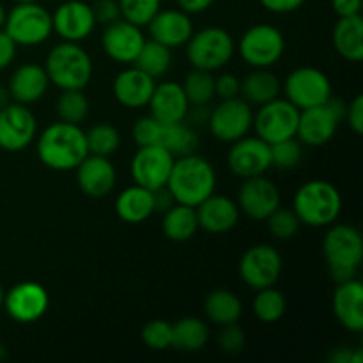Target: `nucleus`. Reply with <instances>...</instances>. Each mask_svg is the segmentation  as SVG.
<instances>
[{"label": "nucleus", "instance_id": "1", "mask_svg": "<svg viewBox=\"0 0 363 363\" xmlns=\"http://www.w3.org/2000/svg\"><path fill=\"white\" fill-rule=\"evenodd\" d=\"M87 155V138L80 124L59 121L46 126L38 138V158L57 172L74 170Z\"/></svg>", "mask_w": 363, "mask_h": 363}, {"label": "nucleus", "instance_id": "2", "mask_svg": "<svg viewBox=\"0 0 363 363\" xmlns=\"http://www.w3.org/2000/svg\"><path fill=\"white\" fill-rule=\"evenodd\" d=\"M167 188L177 204L197 208L202 201L215 194L216 172L211 162L202 156L184 155L174 160Z\"/></svg>", "mask_w": 363, "mask_h": 363}, {"label": "nucleus", "instance_id": "3", "mask_svg": "<svg viewBox=\"0 0 363 363\" xmlns=\"http://www.w3.org/2000/svg\"><path fill=\"white\" fill-rule=\"evenodd\" d=\"M293 211L300 223L308 227H330L342 211L340 191L332 183L311 179L301 184L293 199Z\"/></svg>", "mask_w": 363, "mask_h": 363}, {"label": "nucleus", "instance_id": "4", "mask_svg": "<svg viewBox=\"0 0 363 363\" xmlns=\"http://www.w3.org/2000/svg\"><path fill=\"white\" fill-rule=\"evenodd\" d=\"M323 254L328 262L333 282L342 284L357 279L363 261V240L357 227L339 223L330 227L323 240Z\"/></svg>", "mask_w": 363, "mask_h": 363}, {"label": "nucleus", "instance_id": "5", "mask_svg": "<svg viewBox=\"0 0 363 363\" xmlns=\"http://www.w3.org/2000/svg\"><path fill=\"white\" fill-rule=\"evenodd\" d=\"M45 71L50 84L59 87L60 91H69V89L84 91L85 85L91 82L94 66L91 55L78 43L62 41L60 45L53 46L46 57Z\"/></svg>", "mask_w": 363, "mask_h": 363}, {"label": "nucleus", "instance_id": "6", "mask_svg": "<svg viewBox=\"0 0 363 363\" xmlns=\"http://www.w3.org/2000/svg\"><path fill=\"white\" fill-rule=\"evenodd\" d=\"M131 135H133V140L138 147H142V145H156V147H163L172 152L176 158L177 156L191 155L199 147L197 133L188 124L160 123L151 116L138 119L135 123Z\"/></svg>", "mask_w": 363, "mask_h": 363}, {"label": "nucleus", "instance_id": "7", "mask_svg": "<svg viewBox=\"0 0 363 363\" xmlns=\"http://www.w3.org/2000/svg\"><path fill=\"white\" fill-rule=\"evenodd\" d=\"M236 43L222 27H206L194 32L186 43V59L195 69L216 71L230 62Z\"/></svg>", "mask_w": 363, "mask_h": 363}, {"label": "nucleus", "instance_id": "8", "mask_svg": "<svg viewBox=\"0 0 363 363\" xmlns=\"http://www.w3.org/2000/svg\"><path fill=\"white\" fill-rule=\"evenodd\" d=\"M2 28L18 46H38L52 35V14L38 2H20L6 14Z\"/></svg>", "mask_w": 363, "mask_h": 363}, {"label": "nucleus", "instance_id": "9", "mask_svg": "<svg viewBox=\"0 0 363 363\" xmlns=\"http://www.w3.org/2000/svg\"><path fill=\"white\" fill-rule=\"evenodd\" d=\"M346 103L337 98H330L325 105L300 110L296 137L300 138L301 144L312 147L328 144L346 117Z\"/></svg>", "mask_w": 363, "mask_h": 363}, {"label": "nucleus", "instance_id": "10", "mask_svg": "<svg viewBox=\"0 0 363 363\" xmlns=\"http://www.w3.org/2000/svg\"><path fill=\"white\" fill-rule=\"evenodd\" d=\"M241 59L254 69H269L282 59L286 52V39L277 27L257 23L248 28L238 43Z\"/></svg>", "mask_w": 363, "mask_h": 363}, {"label": "nucleus", "instance_id": "11", "mask_svg": "<svg viewBox=\"0 0 363 363\" xmlns=\"http://www.w3.org/2000/svg\"><path fill=\"white\" fill-rule=\"evenodd\" d=\"M284 92L287 101L293 103L296 108H312L325 105L332 98V82L318 67L301 66L287 74Z\"/></svg>", "mask_w": 363, "mask_h": 363}, {"label": "nucleus", "instance_id": "12", "mask_svg": "<svg viewBox=\"0 0 363 363\" xmlns=\"http://www.w3.org/2000/svg\"><path fill=\"white\" fill-rule=\"evenodd\" d=\"M252 124H254V110L250 103L240 96L222 99L220 105H216L208 116V126L213 137L227 144L247 137L252 130Z\"/></svg>", "mask_w": 363, "mask_h": 363}, {"label": "nucleus", "instance_id": "13", "mask_svg": "<svg viewBox=\"0 0 363 363\" xmlns=\"http://www.w3.org/2000/svg\"><path fill=\"white\" fill-rule=\"evenodd\" d=\"M300 108L287 99H273L261 105L259 112L254 116L255 135L268 142L269 145L286 138L296 137Z\"/></svg>", "mask_w": 363, "mask_h": 363}, {"label": "nucleus", "instance_id": "14", "mask_svg": "<svg viewBox=\"0 0 363 363\" xmlns=\"http://www.w3.org/2000/svg\"><path fill=\"white\" fill-rule=\"evenodd\" d=\"M282 255L273 245H254L240 259L241 280L245 286L255 291L275 286L282 275Z\"/></svg>", "mask_w": 363, "mask_h": 363}, {"label": "nucleus", "instance_id": "15", "mask_svg": "<svg viewBox=\"0 0 363 363\" xmlns=\"http://www.w3.org/2000/svg\"><path fill=\"white\" fill-rule=\"evenodd\" d=\"M176 156L163 147L156 145H142L135 152L130 163L131 179L135 184L155 191L167 186Z\"/></svg>", "mask_w": 363, "mask_h": 363}, {"label": "nucleus", "instance_id": "16", "mask_svg": "<svg viewBox=\"0 0 363 363\" xmlns=\"http://www.w3.org/2000/svg\"><path fill=\"white\" fill-rule=\"evenodd\" d=\"M38 131L35 117L27 105L7 103L0 108V149L20 152L32 144Z\"/></svg>", "mask_w": 363, "mask_h": 363}, {"label": "nucleus", "instance_id": "17", "mask_svg": "<svg viewBox=\"0 0 363 363\" xmlns=\"http://www.w3.org/2000/svg\"><path fill=\"white\" fill-rule=\"evenodd\" d=\"M227 165L241 179L264 176L272 169V147L259 137H243L233 142L227 155Z\"/></svg>", "mask_w": 363, "mask_h": 363}, {"label": "nucleus", "instance_id": "18", "mask_svg": "<svg viewBox=\"0 0 363 363\" xmlns=\"http://www.w3.org/2000/svg\"><path fill=\"white\" fill-rule=\"evenodd\" d=\"M50 296L45 287L38 282L16 284L4 296V308L13 321L20 325H30L46 314Z\"/></svg>", "mask_w": 363, "mask_h": 363}, {"label": "nucleus", "instance_id": "19", "mask_svg": "<svg viewBox=\"0 0 363 363\" xmlns=\"http://www.w3.org/2000/svg\"><path fill=\"white\" fill-rule=\"evenodd\" d=\"M52 25L62 41L80 43L92 34L96 18L92 7L84 0H66L52 14Z\"/></svg>", "mask_w": 363, "mask_h": 363}, {"label": "nucleus", "instance_id": "20", "mask_svg": "<svg viewBox=\"0 0 363 363\" xmlns=\"http://www.w3.org/2000/svg\"><path fill=\"white\" fill-rule=\"evenodd\" d=\"M280 206V191L273 181L264 176L248 177L243 181L238 194V208L248 218L264 222Z\"/></svg>", "mask_w": 363, "mask_h": 363}, {"label": "nucleus", "instance_id": "21", "mask_svg": "<svg viewBox=\"0 0 363 363\" xmlns=\"http://www.w3.org/2000/svg\"><path fill=\"white\" fill-rule=\"evenodd\" d=\"M144 43L142 27H137L123 18L106 25L101 35V48L105 55L119 64H133Z\"/></svg>", "mask_w": 363, "mask_h": 363}, {"label": "nucleus", "instance_id": "22", "mask_svg": "<svg viewBox=\"0 0 363 363\" xmlns=\"http://www.w3.org/2000/svg\"><path fill=\"white\" fill-rule=\"evenodd\" d=\"M77 183L91 199H103L116 188L117 172L106 156L87 155L77 167Z\"/></svg>", "mask_w": 363, "mask_h": 363}, {"label": "nucleus", "instance_id": "23", "mask_svg": "<svg viewBox=\"0 0 363 363\" xmlns=\"http://www.w3.org/2000/svg\"><path fill=\"white\" fill-rule=\"evenodd\" d=\"M199 220V229L209 234L230 233L240 222V208L238 202L227 195L213 194L195 208Z\"/></svg>", "mask_w": 363, "mask_h": 363}, {"label": "nucleus", "instance_id": "24", "mask_svg": "<svg viewBox=\"0 0 363 363\" xmlns=\"http://www.w3.org/2000/svg\"><path fill=\"white\" fill-rule=\"evenodd\" d=\"M156 82L138 67H126L113 78L112 92L117 103L126 108H142L149 105Z\"/></svg>", "mask_w": 363, "mask_h": 363}, {"label": "nucleus", "instance_id": "25", "mask_svg": "<svg viewBox=\"0 0 363 363\" xmlns=\"http://www.w3.org/2000/svg\"><path fill=\"white\" fill-rule=\"evenodd\" d=\"M147 27L151 39L169 46L170 50L186 45L194 34L190 14L183 9H160Z\"/></svg>", "mask_w": 363, "mask_h": 363}, {"label": "nucleus", "instance_id": "26", "mask_svg": "<svg viewBox=\"0 0 363 363\" xmlns=\"http://www.w3.org/2000/svg\"><path fill=\"white\" fill-rule=\"evenodd\" d=\"M333 314L344 330L351 333L363 332V286L358 279L337 284L333 293Z\"/></svg>", "mask_w": 363, "mask_h": 363}, {"label": "nucleus", "instance_id": "27", "mask_svg": "<svg viewBox=\"0 0 363 363\" xmlns=\"http://www.w3.org/2000/svg\"><path fill=\"white\" fill-rule=\"evenodd\" d=\"M151 117L160 123H184L190 112V103L183 91V85L177 82H163L156 85L149 99Z\"/></svg>", "mask_w": 363, "mask_h": 363}, {"label": "nucleus", "instance_id": "28", "mask_svg": "<svg viewBox=\"0 0 363 363\" xmlns=\"http://www.w3.org/2000/svg\"><path fill=\"white\" fill-rule=\"evenodd\" d=\"M48 74H46L45 66L28 62L21 64L20 67L13 71L9 78V91L11 99L21 105H32L39 101L48 91Z\"/></svg>", "mask_w": 363, "mask_h": 363}, {"label": "nucleus", "instance_id": "29", "mask_svg": "<svg viewBox=\"0 0 363 363\" xmlns=\"http://www.w3.org/2000/svg\"><path fill=\"white\" fill-rule=\"evenodd\" d=\"M116 213L123 222L142 223L155 213V199L152 191L138 184L121 191L116 199Z\"/></svg>", "mask_w": 363, "mask_h": 363}, {"label": "nucleus", "instance_id": "30", "mask_svg": "<svg viewBox=\"0 0 363 363\" xmlns=\"http://www.w3.org/2000/svg\"><path fill=\"white\" fill-rule=\"evenodd\" d=\"M333 46L342 59L350 62L363 60V20L360 14L357 16L339 18L333 27Z\"/></svg>", "mask_w": 363, "mask_h": 363}, {"label": "nucleus", "instance_id": "31", "mask_svg": "<svg viewBox=\"0 0 363 363\" xmlns=\"http://www.w3.org/2000/svg\"><path fill=\"white\" fill-rule=\"evenodd\" d=\"M282 91L279 77L269 69H254L240 82V94L250 105H264L279 98Z\"/></svg>", "mask_w": 363, "mask_h": 363}, {"label": "nucleus", "instance_id": "32", "mask_svg": "<svg viewBox=\"0 0 363 363\" xmlns=\"http://www.w3.org/2000/svg\"><path fill=\"white\" fill-rule=\"evenodd\" d=\"M204 314L211 323L218 326L233 325L240 321L243 314V303L229 289H215L206 296Z\"/></svg>", "mask_w": 363, "mask_h": 363}, {"label": "nucleus", "instance_id": "33", "mask_svg": "<svg viewBox=\"0 0 363 363\" xmlns=\"http://www.w3.org/2000/svg\"><path fill=\"white\" fill-rule=\"evenodd\" d=\"M162 230L167 240L183 243L191 240L199 230V220L195 208L184 204H174L172 208L163 213Z\"/></svg>", "mask_w": 363, "mask_h": 363}, {"label": "nucleus", "instance_id": "34", "mask_svg": "<svg viewBox=\"0 0 363 363\" xmlns=\"http://www.w3.org/2000/svg\"><path fill=\"white\" fill-rule=\"evenodd\" d=\"M209 340V328L199 318H183L172 325V347L183 353H197Z\"/></svg>", "mask_w": 363, "mask_h": 363}, {"label": "nucleus", "instance_id": "35", "mask_svg": "<svg viewBox=\"0 0 363 363\" xmlns=\"http://www.w3.org/2000/svg\"><path fill=\"white\" fill-rule=\"evenodd\" d=\"M133 66L156 80V78H162L163 74L169 73L170 66H172V52H170L169 46L151 39V41L144 43Z\"/></svg>", "mask_w": 363, "mask_h": 363}, {"label": "nucleus", "instance_id": "36", "mask_svg": "<svg viewBox=\"0 0 363 363\" xmlns=\"http://www.w3.org/2000/svg\"><path fill=\"white\" fill-rule=\"evenodd\" d=\"M254 315L264 325H273L284 318L287 311V300L275 287H264L259 289L252 303Z\"/></svg>", "mask_w": 363, "mask_h": 363}, {"label": "nucleus", "instance_id": "37", "mask_svg": "<svg viewBox=\"0 0 363 363\" xmlns=\"http://www.w3.org/2000/svg\"><path fill=\"white\" fill-rule=\"evenodd\" d=\"M181 85L190 106H206L215 98V77L211 71L194 67Z\"/></svg>", "mask_w": 363, "mask_h": 363}, {"label": "nucleus", "instance_id": "38", "mask_svg": "<svg viewBox=\"0 0 363 363\" xmlns=\"http://www.w3.org/2000/svg\"><path fill=\"white\" fill-rule=\"evenodd\" d=\"M85 138H87L89 155L110 158L112 155H116L121 145L119 131L108 123H99L89 128V131H85Z\"/></svg>", "mask_w": 363, "mask_h": 363}, {"label": "nucleus", "instance_id": "39", "mask_svg": "<svg viewBox=\"0 0 363 363\" xmlns=\"http://www.w3.org/2000/svg\"><path fill=\"white\" fill-rule=\"evenodd\" d=\"M57 116L60 121L69 124H80L89 116V99L80 89L62 91L57 99Z\"/></svg>", "mask_w": 363, "mask_h": 363}, {"label": "nucleus", "instance_id": "40", "mask_svg": "<svg viewBox=\"0 0 363 363\" xmlns=\"http://www.w3.org/2000/svg\"><path fill=\"white\" fill-rule=\"evenodd\" d=\"M121 18L137 27H145L162 9V0H117Z\"/></svg>", "mask_w": 363, "mask_h": 363}, {"label": "nucleus", "instance_id": "41", "mask_svg": "<svg viewBox=\"0 0 363 363\" xmlns=\"http://www.w3.org/2000/svg\"><path fill=\"white\" fill-rule=\"evenodd\" d=\"M269 147H272V167H275L279 170L296 169L301 163V158H303L301 142L296 140L294 137L275 142Z\"/></svg>", "mask_w": 363, "mask_h": 363}, {"label": "nucleus", "instance_id": "42", "mask_svg": "<svg viewBox=\"0 0 363 363\" xmlns=\"http://www.w3.org/2000/svg\"><path fill=\"white\" fill-rule=\"evenodd\" d=\"M268 222V230L275 240L287 241L291 238L296 236V233L300 230V220H298L296 213L293 209L286 208H277L272 215L266 218Z\"/></svg>", "mask_w": 363, "mask_h": 363}, {"label": "nucleus", "instance_id": "43", "mask_svg": "<svg viewBox=\"0 0 363 363\" xmlns=\"http://www.w3.org/2000/svg\"><path fill=\"white\" fill-rule=\"evenodd\" d=\"M142 342L152 351H163L167 347H172V325L163 319L149 321L142 328Z\"/></svg>", "mask_w": 363, "mask_h": 363}, {"label": "nucleus", "instance_id": "44", "mask_svg": "<svg viewBox=\"0 0 363 363\" xmlns=\"http://www.w3.org/2000/svg\"><path fill=\"white\" fill-rule=\"evenodd\" d=\"M247 346V337L243 330L238 326V323L222 326V332L218 335V347L227 354H238Z\"/></svg>", "mask_w": 363, "mask_h": 363}, {"label": "nucleus", "instance_id": "45", "mask_svg": "<svg viewBox=\"0 0 363 363\" xmlns=\"http://www.w3.org/2000/svg\"><path fill=\"white\" fill-rule=\"evenodd\" d=\"M91 7L92 13H94L96 23L110 25L113 21L121 20V9L117 0H96L94 6Z\"/></svg>", "mask_w": 363, "mask_h": 363}, {"label": "nucleus", "instance_id": "46", "mask_svg": "<svg viewBox=\"0 0 363 363\" xmlns=\"http://www.w3.org/2000/svg\"><path fill=\"white\" fill-rule=\"evenodd\" d=\"M215 96L220 99H230L240 96V80L234 74L223 73L215 78Z\"/></svg>", "mask_w": 363, "mask_h": 363}, {"label": "nucleus", "instance_id": "47", "mask_svg": "<svg viewBox=\"0 0 363 363\" xmlns=\"http://www.w3.org/2000/svg\"><path fill=\"white\" fill-rule=\"evenodd\" d=\"M344 119L347 121L351 130L357 135L363 133V96L358 94L357 98L351 101V105H347L346 117Z\"/></svg>", "mask_w": 363, "mask_h": 363}, {"label": "nucleus", "instance_id": "48", "mask_svg": "<svg viewBox=\"0 0 363 363\" xmlns=\"http://www.w3.org/2000/svg\"><path fill=\"white\" fill-rule=\"evenodd\" d=\"M16 43L9 38V34L4 28H0V71L13 64L14 57H16Z\"/></svg>", "mask_w": 363, "mask_h": 363}, {"label": "nucleus", "instance_id": "49", "mask_svg": "<svg viewBox=\"0 0 363 363\" xmlns=\"http://www.w3.org/2000/svg\"><path fill=\"white\" fill-rule=\"evenodd\" d=\"M266 11L275 14H289L300 9L307 0H259Z\"/></svg>", "mask_w": 363, "mask_h": 363}, {"label": "nucleus", "instance_id": "50", "mask_svg": "<svg viewBox=\"0 0 363 363\" xmlns=\"http://www.w3.org/2000/svg\"><path fill=\"white\" fill-rule=\"evenodd\" d=\"M332 363H362L363 350L362 347H337L330 357Z\"/></svg>", "mask_w": 363, "mask_h": 363}, {"label": "nucleus", "instance_id": "51", "mask_svg": "<svg viewBox=\"0 0 363 363\" xmlns=\"http://www.w3.org/2000/svg\"><path fill=\"white\" fill-rule=\"evenodd\" d=\"M332 9L339 18L357 16L362 11V0H332Z\"/></svg>", "mask_w": 363, "mask_h": 363}, {"label": "nucleus", "instance_id": "52", "mask_svg": "<svg viewBox=\"0 0 363 363\" xmlns=\"http://www.w3.org/2000/svg\"><path fill=\"white\" fill-rule=\"evenodd\" d=\"M152 199H155V213L156 211L165 213L167 209H170L174 204H176L172 194H170L169 188H167V186H163V188H160V190L152 191Z\"/></svg>", "mask_w": 363, "mask_h": 363}, {"label": "nucleus", "instance_id": "53", "mask_svg": "<svg viewBox=\"0 0 363 363\" xmlns=\"http://www.w3.org/2000/svg\"><path fill=\"white\" fill-rule=\"evenodd\" d=\"M179 9L188 14H201L215 4V0H176Z\"/></svg>", "mask_w": 363, "mask_h": 363}, {"label": "nucleus", "instance_id": "54", "mask_svg": "<svg viewBox=\"0 0 363 363\" xmlns=\"http://www.w3.org/2000/svg\"><path fill=\"white\" fill-rule=\"evenodd\" d=\"M9 99H11L9 91H7L6 87H2V85H0V108L7 105V103H9Z\"/></svg>", "mask_w": 363, "mask_h": 363}, {"label": "nucleus", "instance_id": "55", "mask_svg": "<svg viewBox=\"0 0 363 363\" xmlns=\"http://www.w3.org/2000/svg\"><path fill=\"white\" fill-rule=\"evenodd\" d=\"M6 14H7L6 7H4V4L0 2V28L4 27V21H6Z\"/></svg>", "mask_w": 363, "mask_h": 363}, {"label": "nucleus", "instance_id": "56", "mask_svg": "<svg viewBox=\"0 0 363 363\" xmlns=\"http://www.w3.org/2000/svg\"><path fill=\"white\" fill-rule=\"evenodd\" d=\"M6 357H7V350H6V346H4V344L0 342V362L6 360Z\"/></svg>", "mask_w": 363, "mask_h": 363}, {"label": "nucleus", "instance_id": "57", "mask_svg": "<svg viewBox=\"0 0 363 363\" xmlns=\"http://www.w3.org/2000/svg\"><path fill=\"white\" fill-rule=\"evenodd\" d=\"M4 296H6V291L0 286V308H4Z\"/></svg>", "mask_w": 363, "mask_h": 363}, {"label": "nucleus", "instance_id": "58", "mask_svg": "<svg viewBox=\"0 0 363 363\" xmlns=\"http://www.w3.org/2000/svg\"><path fill=\"white\" fill-rule=\"evenodd\" d=\"M13 2L20 4V2H38V0H13Z\"/></svg>", "mask_w": 363, "mask_h": 363}]
</instances>
